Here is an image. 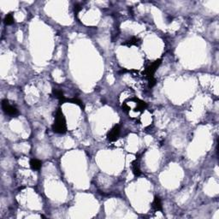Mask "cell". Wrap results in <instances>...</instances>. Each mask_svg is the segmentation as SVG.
I'll return each mask as SVG.
<instances>
[{
	"instance_id": "7a4b0ae2",
	"label": "cell",
	"mask_w": 219,
	"mask_h": 219,
	"mask_svg": "<svg viewBox=\"0 0 219 219\" xmlns=\"http://www.w3.org/2000/svg\"><path fill=\"white\" fill-rule=\"evenodd\" d=\"M161 63V60L158 59L155 62H153L151 65H149L147 68H146V71H145V74H146V78L148 80V82H149V87H152L155 83H156V80L154 78V74L156 72L157 69L158 68V66L160 65Z\"/></svg>"
},
{
	"instance_id": "ba28073f",
	"label": "cell",
	"mask_w": 219,
	"mask_h": 219,
	"mask_svg": "<svg viewBox=\"0 0 219 219\" xmlns=\"http://www.w3.org/2000/svg\"><path fill=\"white\" fill-rule=\"evenodd\" d=\"M30 166H31V168L33 169H39L40 168H41V166H42V163H41V161H39V160H38V159H32L31 161H30Z\"/></svg>"
},
{
	"instance_id": "30bf717a",
	"label": "cell",
	"mask_w": 219,
	"mask_h": 219,
	"mask_svg": "<svg viewBox=\"0 0 219 219\" xmlns=\"http://www.w3.org/2000/svg\"><path fill=\"white\" fill-rule=\"evenodd\" d=\"M3 21H4V23H5L6 25H11V24H13V23H14V17H13L12 14L7 15V16L5 17Z\"/></svg>"
},
{
	"instance_id": "52a82bcc",
	"label": "cell",
	"mask_w": 219,
	"mask_h": 219,
	"mask_svg": "<svg viewBox=\"0 0 219 219\" xmlns=\"http://www.w3.org/2000/svg\"><path fill=\"white\" fill-rule=\"evenodd\" d=\"M52 93H53L54 97H56V98H58L62 103H63L64 101H66V99H65V98H64V96H63V92L61 91V90L53 89Z\"/></svg>"
},
{
	"instance_id": "8fae6325",
	"label": "cell",
	"mask_w": 219,
	"mask_h": 219,
	"mask_svg": "<svg viewBox=\"0 0 219 219\" xmlns=\"http://www.w3.org/2000/svg\"><path fill=\"white\" fill-rule=\"evenodd\" d=\"M67 101H69V102H71V103H73V104H75V105H78L81 106V100H79V99H77V98L69 99V100H67Z\"/></svg>"
},
{
	"instance_id": "7c38bea8",
	"label": "cell",
	"mask_w": 219,
	"mask_h": 219,
	"mask_svg": "<svg viewBox=\"0 0 219 219\" xmlns=\"http://www.w3.org/2000/svg\"><path fill=\"white\" fill-rule=\"evenodd\" d=\"M81 6L79 5V4H76L75 6H74V12H75V14H77L80 10H81Z\"/></svg>"
},
{
	"instance_id": "277c9868",
	"label": "cell",
	"mask_w": 219,
	"mask_h": 219,
	"mask_svg": "<svg viewBox=\"0 0 219 219\" xmlns=\"http://www.w3.org/2000/svg\"><path fill=\"white\" fill-rule=\"evenodd\" d=\"M120 134V126L115 125L107 134V139L109 141H115L118 138Z\"/></svg>"
},
{
	"instance_id": "6da1fadb",
	"label": "cell",
	"mask_w": 219,
	"mask_h": 219,
	"mask_svg": "<svg viewBox=\"0 0 219 219\" xmlns=\"http://www.w3.org/2000/svg\"><path fill=\"white\" fill-rule=\"evenodd\" d=\"M52 130L57 134H64L67 131L66 120L60 109L57 110L55 116V123L52 125Z\"/></svg>"
},
{
	"instance_id": "5b68a950",
	"label": "cell",
	"mask_w": 219,
	"mask_h": 219,
	"mask_svg": "<svg viewBox=\"0 0 219 219\" xmlns=\"http://www.w3.org/2000/svg\"><path fill=\"white\" fill-rule=\"evenodd\" d=\"M152 207L155 211H162V202L159 197H155L152 202Z\"/></svg>"
},
{
	"instance_id": "3957f363",
	"label": "cell",
	"mask_w": 219,
	"mask_h": 219,
	"mask_svg": "<svg viewBox=\"0 0 219 219\" xmlns=\"http://www.w3.org/2000/svg\"><path fill=\"white\" fill-rule=\"evenodd\" d=\"M2 108L6 114H8L10 116H16L18 114L17 109L16 107H14L13 105H11L7 99H3L2 101Z\"/></svg>"
},
{
	"instance_id": "8992f818",
	"label": "cell",
	"mask_w": 219,
	"mask_h": 219,
	"mask_svg": "<svg viewBox=\"0 0 219 219\" xmlns=\"http://www.w3.org/2000/svg\"><path fill=\"white\" fill-rule=\"evenodd\" d=\"M132 170H133V173L134 176H140L141 174V171L139 168V164H138V162L135 160V161H133L132 162Z\"/></svg>"
},
{
	"instance_id": "9c48e42d",
	"label": "cell",
	"mask_w": 219,
	"mask_h": 219,
	"mask_svg": "<svg viewBox=\"0 0 219 219\" xmlns=\"http://www.w3.org/2000/svg\"><path fill=\"white\" fill-rule=\"evenodd\" d=\"M139 43H140V40L139 39L134 37V38H132L131 39L128 40L126 43H124V45H127L128 46H130V45H138Z\"/></svg>"
}]
</instances>
